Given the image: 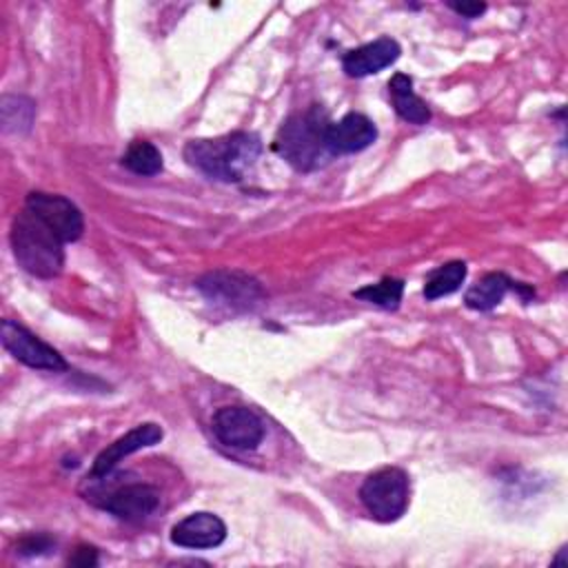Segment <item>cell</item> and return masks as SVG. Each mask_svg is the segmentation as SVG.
<instances>
[{"instance_id":"15","label":"cell","mask_w":568,"mask_h":568,"mask_svg":"<svg viewBox=\"0 0 568 568\" xmlns=\"http://www.w3.org/2000/svg\"><path fill=\"white\" fill-rule=\"evenodd\" d=\"M388 93L393 100V109L397 115L410 124H426L430 120V109L426 102L413 91V80L404 73H395L388 80Z\"/></svg>"},{"instance_id":"4","label":"cell","mask_w":568,"mask_h":568,"mask_svg":"<svg viewBox=\"0 0 568 568\" xmlns=\"http://www.w3.org/2000/svg\"><path fill=\"white\" fill-rule=\"evenodd\" d=\"M359 499L368 515L377 521L399 519L410 499L408 475L397 466H386L368 475L359 488Z\"/></svg>"},{"instance_id":"6","label":"cell","mask_w":568,"mask_h":568,"mask_svg":"<svg viewBox=\"0 0 568 568\" xmlns=\"http://www.w3.org/2000/svg\"><path fill=\"white\" fill-rule=\"evenodd\" d=\"M0 339H2V346L18 362H22L31 368L53 371V373L69 368L64 357L53 346H49L47 342H42L40 337H36L31 331H27L22 324H18L13 320H2Z\"/></svg>"},{"instance_id":"9","label":"cell","mask_w":568,"mask_h":568,"mask_svg":"<svg viewBox=\"0 0 568 568\" xmlns=\"http://www.w3.org/2000/svg\"><path fill=\"white\" fill-rule=\"evenodd\" d=\"M162 437H164L162 428L158 424H153V422H146V424H140V426L131 428L129 433H124L122 437H118L115 442H111L106 448H102L98 453V457L93 459L91 479L106 477L124 457L146 448V446L158 444Z\"/></svg>"},{"instance_id":"18","label":"cell","mask_w":568,"mask_h":568,"mask_svg":"<svg viewBox=\"0 0 568 568\" xmlns=\"http://www.w3.org/2000/svg\"><path fill=\"white\" fill-rule=\"evenodd\" d=\"M402 295H404V280H397V277H384L382 282L368 284L353 293V297L371 302L386 311H395L402 302Z\"/></svg>"},{"instance_id":"14","label":"cell","mask_w":568,"mask_h":568,"mask_svg":"<svg viewBox=\"0 0 568 568\" xmlns=\"http://www.w3.org/2000/svg\"><path fill=\"white\" fill-rule=\"evenodd\" d=\"M519 291V295L524 300L532 297L535 291L526 284H519V282H513L508 275L504 273H486L477 284H473L466 295H464V302L468 308L473 311H493L508 291Z\"/></svg>"},{"instance_id":"2","label":"cell","mask_w":568,"mask_h":568,"mask_svg":"<svg viewBox=\"0 0 568 568\" xmlns=\"http://www.w3.org/2000/svg\"><path fill=\"white\" fill-rule=\"evenodd\" d=\"M64 242L29 209L20 211L11 224V248L18 264L36 277H55L64 266Z\"/></svg>"},{"instance_id":"22","label":"cell","mask_w":568,"mask_h":568,"mask_svg":"<svg viewBox=\"0 0 568 568\" xmlns=\"http://www.w3.org/2000/svg\"><path fill=\"white\" fill-rule=\"evenodd\" d=\"M69 564H75V566H95L98 564V552L93 546H80L75 550V555L69 559Z\"/></svg>"},{"instance_id":"1","label":"cell","mask_w":568,"mask_h":568,"mask_svg":"<svg viewBox=\"0 0 568 568\" xmlns=\"http://www.w3.org/2000/svg\"><path fill=\"white\" fill-rule=\"evenodd\" d=\"M262 155V140L257 133L233 131L217 138L189 140L184 146V160L220 182H240L255 166Z\"/></svg>"},{"instance_id":"5","label":"cell","mask_w":568,"mask_h":568,"mask_svg":"<svg viewBox=\"0 0 568 568\" xmlns=\"http://www.w3.org/2000/svg\"><path fill=\"white\" fill-rule=\"evenodd\" d=\"M195 288L209 302L233 311L255 308L264 297L260 282L242 271H211L195 282Z\"/></svg>"},{"instance_id":"13","label":"cell","mask_w":568,"mask_h":568,"mask_svg":"<svg viewBox=\"0 0 568 568\" xmlns=\"http://www.w3.org/2000/svg\"><path fill=\"white\" fill-rule=\"evenodd\" d=\"M402 49L393 38H377L373 42H366L357 49H351L342 58V69L351 78H364L379 73L382 69L390 67L399 58Z\"/></svg>"},{"instance_id":"10","label":"cell","mask_w":568,"mask_h":568,"mask_svg":"<svg viewBox=\"0 0 568 568\" xmlns=\"http://www.w3.org/2000/svg\"><path fill=\"white\" fill-rule=\"evenodd\" d=\"M377 140V126L364 113H346L326 126V146L331 155L357 153Z\"/></svg>"},{"instance_id":"17","label":"cell","mask_w":568,"mask_h":568,"mask_svg":"<svg viewBox=\"0 0 568 568\" xmlns=\"http://www.w3.org/2000/svg\"><path fill=\"white\" fill-rule=\"evenodd\" d=\"M122 166L135 175H155L162 171V153L146 140H133L122 155Z\"/></svg>"},{"instance_id":"21","label":"cell","mask_w":568,"mask_h":568,"mask_svg":"<svg viewBox=\"0 0 568 568\" xmlns=\"http://www.w3.org/2000/svg\"><path fill=\"white\" fill-rule=\"evenodd\" d=\"M448 9H453L457 16L466 20H473L486 11V4L484 2H448Z\"/></svg>"},{"instance_id":"12","label":"cell","mask_w":568,"mask_h":568,"mask_svg":"<svg viewBox=\"0 0 568 568\" xmlns=\"http://www.w3.org/2000/svg\"><path fill=\"white\" fill-rule=\"evenodd\" d=\"M226 539V524L206 510L191 513L171 528V541L182 548H215Z\"/></svg>"},{"instance_id":"3","label":"cell","mask_w":568,"mask_h":568,"mask_svg":"<svg viewBox=\"0 0 568 568\" xmlns=\"http://www.w3.org/2000/svg\"><path fill=\"white\" fill-rule=\"evenodd\" d=\"M326 126L328 118L317 106L295 113L280 126L273 149L297 171H313L331 155L326 146Z\"/></svg>"},{"instance_id":"16","label":"cell","mask_w":568,"mask_h":568,"mask_svg":"<svg viewBox=\"0 0 568 568\" xmlns=\"http://www.w3.org/2000/svg\"><path fill=\"white\" fill-rule=\"evenodd\" d=\"M464 280H466V262H459V260L446 262L428 273L424 284V297L437 300V297L450 295L462 286Z\"/></svg>"},{"instance_id":"19","label":"cell","mask_w":568,"mask_h":568,"mask_svg":"<svg viewBox=\"0 0 568 568\" xmlns=\"http://www.w3.org/2000/svg\"><path fill=\"white\" fill-rule=\"evenodd\" d=\"M2 129L9 133L27 131L33 122V102L22 95H4L2 98Z\"/></svg>"},{"instance_id":"11","label":"cell","mask_w":568,"mask_h":568,"mask_svg":"<svg viewBox=\"0 0 568 568\" xmlns=\"http://www.w3.org/2000/svg\"><path fill=\"white\" fill-rule=\"evenodd\" d=\"M100 506L118 519L142 521L160 506V490L151 484H126L109 493Z\"/></svg>"},{"instance_id":"7","label":"cell","mask_w":568,"mask_h":568,"mask_svg":"<svg viewBox=\"0 0 568 568\" xmlns=\"http://www.w3.org/2000/svg\"><path fill=\"white\" fill-rule=\"evenodd\" d=\"M24 209L38 215L64 244L75 242L84 231V217L80 209L64 195L31 191L27 195Z\"/></svg>"},{"instance_id":"20","label":"cell","mask_w":568,"mask_h":568,"mask_svg":"<svg viewBox=\"0 0 568 568\" xmlns=\"http://www.w3.org/2000/svg\"><path fill=\"white\" fill-rule=\"evenodd\" d=\"M53 546H55V541L47 535H29V537H22L18 541V552L27 555V557H33V555L49 552Z\"/></svg>"},{"instance_id":"8","label":"cell","mask_w":568,"mask_h":568,"mask_svg":"<svg viewBox=\"0 0 568 568\" xmlns=\"http://www.w3.org/2000/svg\"><path fill=\"white\" fill-rule=\"evenodd\" d=\"M213 435L229 448L253 450L264 439L262 419L244 406H224L211 419Z\"/></svg>"}]
</instances>
